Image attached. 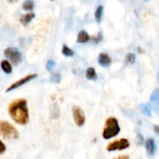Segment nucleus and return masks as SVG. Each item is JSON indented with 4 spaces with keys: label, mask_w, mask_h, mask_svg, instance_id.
I'll use <instances>...</instances> for the list:
<instances>
[{
    "label": "nucleus",
    "mask_w": 159,
    "mask_h": 159,
    "mask_svg": "<svg viewBox=\"0 0 159 159\" xmlns=\"http://www.w3.org/2000/svg\"><path fill=\"white\" fill-rule=\"evenodd\" d=\"M9 113L17 124L25 125L29 122V111L26 99H18L12 102L9 107Z\"/></svg>",
    "instance_id": "f257e3e1"
},
{
    "label": "nucleus",
    "mask_w": 159,
    "mask_h": 159,
    "mask_svg": "<svg viewBox=\"0 0 159 159\" xmlns=\"http://www.w3.org/2000/svg\"><path fill=\"white\" fill-rule=\"evenodd\" d=\"M120 131L118 120L114 117H110L106 121V126L104 127L102 137L104 139L109 140L118 134Z\"/></svg>",
    "instance_id": "f03ea898"
},
{
    "label": "nucleus",
    "mask_w": 159,
    "mask_h": 159,
    "mask_svg": "<svg viewBox=\"0 0 159 159\" xmlns=\"http://www.w3.org/2000/svg\"><path fill=\"white\" fill-rule=\"evenodd\" d=\"M0 134L7 140H15L19 138V132L7 121H0Z\"/></svg>",
    "instance_id": "7ed1b4c3"
},
{
    "label": "nucleus",
    "mask_w": 159,
    "mask_h": 159,
    "mask_svg": "<svg viewBox=\"0 0 159 159\" xmlns=\"http://www.w3.org/2000/svg\"><path fill=\"white\" fill-rule=\"evenodd\" d=\"M4 55L9 59L11 63L15 66L20 65L23 61V56L18 49L15 48H8L4 51Z\"/></svg>",
    "instance_id": "20e7f679"
},
{
    "label": "nucleus",
    "mask_w": 159,
    "mask_h": 159,
    "mask_svg": "<svg viewBox=\"0 0 159 159\" xmlns=\"http://www.w3.org/2000/svg\"><path fill=\"white\" fill-rule=\"evenodd\" d=\"M72 114L73 119H74L76 125L78 127H82L85 122V113H84L82 109L79 107H77V106H75L72 107Z\"/></svg>",
    "instance_id": "39448f33"
},
{
    "label": "nucleus",
    "mask_w": 159,
    "mask_h": 159,
    "mask_svg": "<svg viewBox=\"0 0 159 159\" xmlns=\"http://www.w3.org/2000/svg\"><path fill=\"white\" fill-rule=\"evenodd\" d=\"M130 146L128 140L123 138V139L116 141L114 142L111 143L107 146V151L108 152H113V151H122L127 148Z\"/></svg>",
    "instance_id": "423d86ee"
},
{
    "label": "nucleus",
    "mask_w": 159,
    "mask_h": 159,
    "mask_svg": "<svg viewBox=\"0 0 159 159\" xmlns=\"http://www.w3.org/2000/svg\"><path fill=\"white\" fill-rule=\"evenodd\" d=\"M37 74L28 75L25 76V77H23V78H22V79H20L19 81L14 82L13 84H12V85H11L10 86H9V88H8L6 90V93H9V92L12 91V90L16 89H17V88H19V87L22 86V85H25L26 83L29 82L30 81L33 80V79H34L35 78H37Z\"/></svg>",
    "instance_id": "0eeeda50"
},
{
    "label": "nucleus",
    "mask_w": 159,
    "mask_h": 159,
    "mask_svg": "<svg viewBox=\"0 0 159 159\" xmlns=\"http://www.w3.org/2000/svg\"><path fill=\"white\" fill-rule=\"evenodd\" d=\"M150 107L156 114L159 115V88L154 90L151 95Z\"/></svg>",
    "instance_id": "6e6552de"
},
{
    "label": "nucleus",
    "mask_w": 159,
    "mask_h": 159,
    "mask_svg": "<svg viewBox=\"0 0 159 159\" xmlns=\"http://www.w3.org/2000/svg\"><path fill=\"white\" fill-rule=\"evenodd\" d=\"M98 63L102 67L107 68L111 65L112 59L107 53H100L98 57Z\"/></svg>",
    "instance_id": "1a4fd4ad"
},
{
    "label": "nucleus",
    "mask_w": 159,
    "mask_h": 159,
    "mask_svg": "<svg viewBox=\"0 0 159 159\" xmlns=\"http://www.w3.org/2000/svg\"><path fill=\"white\" fill-rule=\"evenodd\" d=\"M145 148L149 156H153L156 152V144H155L154 139L152 138L148 139L145 143Z\"/></svg>",
    "instance_id": "9d476101"
},
{
    "label": "nucleus",
    "mask_w": 159,
    "mask_h": 159,
    "mask_svg": "<svg viewBox=\"0 0 159 159\" xmlns=\"http://www.w3.org/2000/svg\"><path fill=\"white\" fill-rule=\"evenodd\" d=\"M90 37L88 33L85 30H82L79 33L77 37V42L80 43H85L89 41Z\"/></svg>",
    "instance_id": "9b49d317"
},
{
    "label": "nucleus",
    "mask_w": 159,
    "mask_h": 159,
    "mask_svg": "<svg viewBox=\"0 0 159 159\" xmlns=\"http://www.w3.org/2000/svg\"><path fill=\"white\" fill-rule=\"evenodd\" d=\"M34 17H35V14L33 13V12H30V13L25 14V15H22L21 17H20V22H21V23L23 26H27L32 21V20Z\"/></svg>",
    "instance_id": "f8f14e48"
},
{
    "label": "nucleus",
    "mask_w": 159,
    "mask_h": 159,
    "mask_svg": "<svg viewBox=\"0 0 159 159\" xmlns=\"http://www.w3.org/2000/svg\"><path fill=\"white\" fill-rule=\"evenodd\" d=\"M139 108H140V110H141V113H143V114H144L145 116H149V117H151L152 116V108H151L150 105H148V104H145V103H141V105L139 106Z\"/></svg>",
    "instance_id": "ddd939ff"
},
{
    "label": "nucleus",
    "mask_w": 159,
    "mask_h": 159,
    "mask_svg": "<svg viewBox=\"0 0 159 159\" xmlns=\"http://www.w3.org/2000/svg\"><path fill=\"white\" fill-rule=\"evenodd\" d=\"M85 75H86V79L89 80L96 81L97 79V74H96V71L94 68H89L86 70Z\"/></svg>",
    "instance_id": "4468645a"
},
{
    "label": "nucleus",
    "mask_w": 159,
    "mask_h": 159,
    "mask_svg": "<svg viewBox=\"0 0 159 159\" xmlns=\"http://www.w3.org/2000/svg\"><path fill=\"white\" fill-rule=\"evenodd\" d=\"M1 68L3 70V71L5 73H6V74H10V73H12V68L11 66L10 63L8 61L4 60L1 62Z\"/></svg>",
    "instance_id": "2eb2a0df"
},
{
    "label": "nucleus",
    "mask_w": 159,
    "mask_h": 159,
    "mask_svg": "<svg viewBox=\"0 0 159 159\" xmlns=\"http://www.w3.org/2000/svg\"><path fill=\"white\" fill-rule=\"evenodd\" d=\"M103 6H99V7L96 9V12H95V18H96V22L98 23H99L102 20V14H103Z\"/></svg>",
    "instance_id": "dca6fc26"
},
{
    "label": "nucleus",
    "mask_w": 159,
    "mask_h": 159,
    "mask_svg": "<svg viewBox=\"0 0 159 159\" xmlns=\"http://www.w3.org/2000/svg\"><path fill=\"white\" fill-rule=\"evenodd\" d=\"M34 8V2L33 0H26L23 3V9L26 11H31Z\"/></svg>",
    "instance_id": "f3484780"
},
{
    "label": "nucleus",
    "mask_w": 159,
    "mask_h": 159,
    "mask_svg": "<svg viewBox=\"0 0 159 159\" xmlns=\"http://www.w3.org/2000/svg\"><path fill=\"white\" fill-rule=\"evenodd\" d=\"M62 54H63L65 56H66V57H73L75 53L71 48H68L67 45L64 44L63 48H62Z\"/></svg>",
    "instance_id": "a211bd4d"
},
{
    "label": "nucleus",
    "mask_w": 159,
    "mask_h": 159,
    "mask_svg": "<svg viewBox=\"0 0 159 159\" xmlns=\"http://www.w3.org/2000/svg\"><path fill=\"white\" fill-rule=\"evenodd\" d=\"M61 81V75L60 73H54L50 79V82L54 84L60 83Z\"/></svg>",
    "instance_id": "6ab92c4d"
},
{
    "label": "nucleus",
    "mask_w": 159,
    "mask_h": 159,
    "mask_svg": "<svg viewBox=\"0 0 159 159\" xmlns=\"http://www.w3.org/2000/svg\"><path fill=\"white\" fill-rule=\"evenodd\" d=\"M51 116L55 119L58 118L60 116V110L57 105H54V107H53L52 110H51Z\"/></svg>",
    "instance_id": "aec40b11"
},
{
    "label": "nucleus",
    "mask_w": 159,
    "mask_h": 159,
    "mask_svg": "<svg viewBox=\"0 0 159 159\" xmlns=\"http://www.w3.org/2000/svg\"><path fill=\"white\" fill-rule=\"evenodd\" d=\"M126 61L129 64H134L135 61H136V56L133 53H128L126 55Z\"/></svg>",
    "instance_id": "412c9836"
},
{
    "label": "nucleus",
    "mask_w": 159,
    "mask_h": 159,
    "mask_svg": "<svg viewBox=\"0 0 159 159\" xmlns=\"http://www.w3.org/2000/svg\"><path fill=\"white\" fill-rule=\"evenodd\" d=\"M56 65V62L54 60H49L46 64V68L48 71H51Z\"/></svg>",
    "instance_id": "4be33fe9"
},
{
    "label": "nucleus",
    "mask_w": 159,
    "mask_h": 159,
    "mask_svg": "<svg viewBox=\"0 0 159 159\" xmlns=\"http://www.w3.org/2000/svg\"><path fill=\"white\" fill-rule=\"evenodd\" d=\"M136 143L138 146H141L144 144V138H143V136L141 134L138 133V135H137Z\"/></svg>",
    "instance_id": "5701e85b"
},
{
    "label": "nucleus",
    "mask_w": 159,
    "mask_h": 159,
    "mask_svg": "<svg viewBox=\"0 0 159 159\" xmlns=\"http://www.w3.org/2000/svg\"><path fill=\"white\" fill-rule=\"evenodd\" d=\"M6 145H5V144H3L1 141H0V155H1V154H2L3 152H6Z\"/></svg>",
    "instance_id": "b1692460"
},
{
    "label": "nucleus",
    "mask_w": 159,
    "mask_h": 159,
    "mask_svg": "<svg viewBox=\"0 0 159 159\" xmlns=\"http://www.w3.org/2000/svg\"><path fill=\"white\" fill-rule=\"evenodd\" d=\"M93 39H94V40L96 42V43H98V42H99L101 40H102V35H101V34H98L96 37H94Z\"/></svg>",
    "instance_id": "393cba45"
},
{
    "label": "nucleus",
    "mask_w": 159,
    "mask_h": 159,
    "mask_svg": "<svg viewBox=\"0 0 159 159\" xmlns=\"http://www.w3.org/2000/svg\"><path fill=\"white\" fill-rule=\"evenodd\" d=\"M154 130L157 134H159V125H155L154 126Z\"/></svg>",
    "instance_id": "a878e982"
},
{
    "label": "nucleus",
    "mask_w": 159,
    "mask_h": 159,
    "mask_svg": "<svg viewBox=\"0 0 159 159\" xmlns=\"http://www.w3.org/2000/svg\"><path fill=\"white\" fill-rule=\"evenodd\" d=\"M129 157L128 156H121L120 157V158H128Z\"/></svg>",
    "instance_id": "bb28decb"
},
{
    "label": "nucleus",
    "mask_w": 159,
    "mask_h": 159,
    "mask_svg": "<svg viewBox=\"0 0 159 159\" xmlns=\"http://www.w3.org/2000/svg\"><path fill=\"white\" fill-rule=\"evenodd\" d=\"M144 2H148L149 0H144Z\"/></svg>",
    "instance_id": "cd10ccee"
},
{
    "label": "nucleus",
    "mask_w": 159,
    "mask_h": 159,
    "mask_svg": "<svg viewBox=\"0 0 159 159\" xmlns=\"http://www.w3.org/2000/svg\"><path fill=\"white\" fill-rule=\"evenodd\" d=\"M51 1H54V0H51Z\"/></svg>",
    "instance_id": "c85d7f7f"
}]
</instances>
